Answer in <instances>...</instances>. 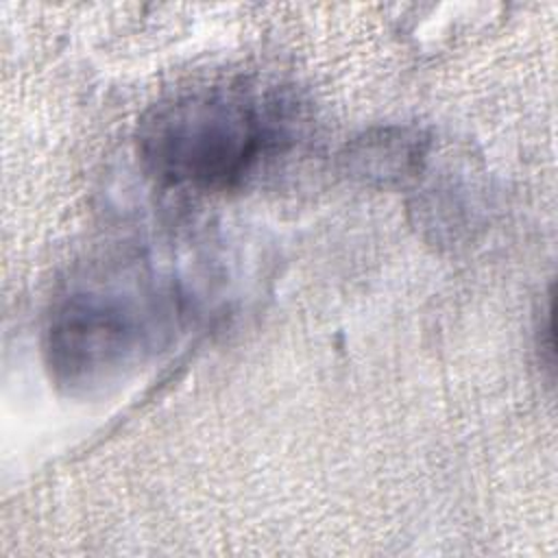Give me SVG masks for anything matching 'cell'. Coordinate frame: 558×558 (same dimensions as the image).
<instances>
[{"mask_svg": "<svg viewBox=\"0 0 558 558\" xmlns=\"http://www.w3.org/2000/svg\"><path fill=\"white\" fill-rule=\"evenodd\" d=\"M294 102L246 83L179 89L140 120L137 153L163 185L233 190L290 140Z\"/></svg>", "mask_w": 558, "mask_h": 558, "instance_id": "1", "label": "cell"}, {"mask_svg": "<svg viewBox=\"0 0 558 558\" xmlns=\"http://www.w3.org/2000/svg\"><path fill=\"white\" fill-rule=\"evenodd\" d=\"M177 294L144 266L87 277L52 307L44 336L52 379L70 392L124 381L172 336Z\"/></svg>", "mask_w": 558, "mask_h": 558, "instance_id": "2", "label": "cell"}, {"mask_svg": "<svg viewBox=\"0 0 558 558\" xmlns=\"http://www.w3.org/2000/svg\"><path fill=\"white\" fill-rule=\"evenodd\" d=\"M427 150L429 140L423 131L379 126L353 140L342 159L351 177L371 185H390L418 174Z\"/></svg>", "mask_w": 558, "mask_h": 558, "instance_id": "3", "label": "cell"}]
</instances>
